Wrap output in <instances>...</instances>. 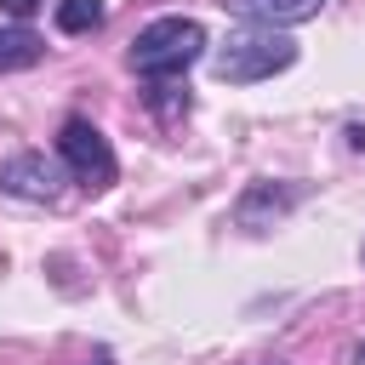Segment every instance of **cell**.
<instances>
[{"mask_svg": "<svg viewBox=\"0 0 365 365\" xmlns=\"http://www.w3.org/2000/svg\"><path fill=\"white\" fill-rule=\"evenodd\" d=\"M200 57H205V29L194 17H154L137 29V40L125 51L131 74H143V80H182Z\"/></svg>", "mask_w": 365, "mask_h": 365, "instance_id": "1", "label": "cell"}, {"mask_svg": "<svg viewBox=\"0 0 365 365\" xmlns=\"http://www.w3.org/2000/svg\"><path fill=\"white\" fill-rule=\"evenodd\" d=\"M148 103H154V114H160V120H177V114H188V108H194L188 86H171V80H160V86L148 91Z\"/></svg>", "mask_w": 365, "mask_h": 365, "instance_id": "9", "label": "cell"}, {"mask_svg": "<svg viewBox=\"0 0 365 365\" xmlns=\"http://www.w3.org/2000/svg\"><path fill=\"white\" fill-rule=\"evenodd\" d=\"M46 57V40L34 29H0V74H17V68H34Z\"/></svg>", "mask_w": 365, "mask_h": 365, "instance_id": "7", "label": "cell"}, {"mask_svg": "<svg viewBox=\"0 0 365 365\" xmlns=\"http://www.w3.org/2000/svg\"><path fill=\"white\" fill-rule=\"evenodd\" d=\"M297 63V40L285 29H234L217 51H211V74L222 86H257V80H274Z\"/></svg>", "mask_w": 365, "mask_h": 365, "instance_id": "2", "label": "cell"}, {"mask_svg": "<svg viewBox=\"0 0 365 365\" xmlns=\"http://www.w3.org/2000/svg\"><path fill=\"white\" fill-rule=\"evenodd\" d=\"M302 182H251L245 194H240V205H234V222L240 228H251V234H262V228H274L291 205H302Z\"/></svg>", "mask_w": 365, "mask_h": 365, "instance_id": "5", "label": "cell"}, {"mask_svg": "<svg viewBox=\"0 0 365 365\" xmlns=\"http://www.w3.org/2000/svg\"><path fill=\"white\" fill-rule=\"evenodd\" d=\"M234 17H245L251 29H291V23H308L319 17L325 0H222Z\"/></svg>", "mask_w": 365, "mask_h": 365, "instance_id": "6", "label": "cell"}, {"mask_svg": "<svg viewBox=\"0 0 365 365\" xmlns=\"http://www.w3.org/2000/svg\"><path fill=\"white\" fill-rule=\"evenodd\" d=\"M348 143H354V148H365V125H348Z\"/></svg>", "mask_w": 365, "mask_h": 365, "instance_id": "11", "label": "cell"}, {"mask_svg": "<svg viewBox=\"0 0 365 365\" xmlns=\"http://www.w3.org/2000/svg\"><path fill=\"white\" fill-rule=\"evenodd\" d=\"M103 23V0H57V29L63 34H91Z\"/></svg>", "mask_w": 365, "mask_h": 365, "instance_id": "8", "label": "cell"}, {"mask_svg": "<svg viewBox=\"0 0 365 365\" xmlns=\"http://www.w3.org/2000/svg\"><path fill=\"white\" fill-rule=\"evenodd\" d=\"M40 6H46V0H0V11H6V17L17 23V29H29V17H34Z\"/></svg>", "mask_w": 365, "mask_h": 365, "instance_id": "10", "label": "cell"}, {"mask_svg": "<svg viewBox=\"0 0 365 365\" xmlns=\"http://www.w3.org/2000/svg\"><path fill=\"white\" fill-rule=\"evenodd\" d=\"M0 188L17 194V200H57L63 194V160H51L40 148H23L0 165Z\"/></svg>", "mask_w": 365, "mask_h": 365, "instance_id": "4", "label": "cell"}, {"mask_svg": "<svg viewBox=\"0 0 365 365\" xmlns=\"http://www.w3.org/2000/svg\"><path fill=\"white\" fill-rule=\"evenodd\" d=\"M91 365H114V354H97V359H91Z\"/></svg>", "mask_w": 365, "mask_h": 365, "instance_id": "12", "label": "cell"}, {"mask_svg": "<svg viewBox=\"0 0 365 365\" xmlns=\"http://www.w3.org/2000/svg\"><path fill=\"white\" fill-rule=\"evenodd\" d=\"M57 160H63V171H68L74 182H86V188H108L114 171H120L108 137H103L91 120H80V114L63 120V131H57Z\"/></svg>", "mask_w": 365, "mask_h": 365, "instance_id": "3", "label": "cell"}]
</instances>
